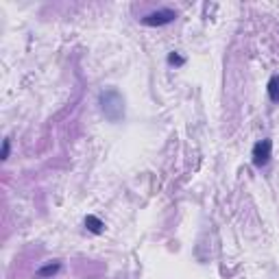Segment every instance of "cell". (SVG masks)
Masks as SVG:
<instances>
[{
  "instance_id": "1",
  "label": "cell",
  "mask_w": 279,
  "mask_h": 279,
  "mask_svg": "<svg viewBox=\"0 0 279 279\" xmlns=\"http://www.w3.org/2000/svg\"><path fill=\"white\" fill-rule=\"evenodd\" d=\"M100 109H103V114L105 118L109 122H120L122 120V116H124V100L120 96V92L118 90H105V92H100Z\"/></svg>"
},
{
  "instance_id": "2",
  "label": "cell",
  "mask_w": 279,
  "mask_h": 279,
  "mask_svg": "<svg viewBox=\"0 0 279 279\" xmlns=\"http://www.w3.org/2000/svg\"><path fill=\"white\" fill-rule=\"evenodd\" d=\"M177 20V13L173 9H157V11H151V13H146L142 17V24L144 26H166V24H173Z\"/></svg>"
},
{
  "instance_id": "3",
  "label": "cell",
  "mask_w": 279,
  "mask_h": 279,
  "mask_svg": "<svg viewBox=\"0 0 279 279\" xmlns=\"http://www.w3.org/2000/svg\"><path fill=\"white\" fill-rule=\"evenodd\" d=\"M251 157H253V164L258 166V168H264L273 157V142L271 140H260L258 144L253 146Z\"/></svg>"
},
{
  "instance_id": "4",
  "label": "cell",
  "mask_w": 279,
  "mask_h": 279,
  "mask_svg": "<svg viewBox=\"0 0 279 279\" xmlns=\"http://www.w3.org/2000/svg\"><path fill=\"white\" fill-rule=\"evenodd\" d=\"M266 92H269L271 103H279V74H273L269 85H266Z\"/></svg>"
},
{
  "instance_id": "5",
  "label": "cell",
  "mask_w": 279,
  "mask_h": 279,
  "mask_svg": "<svg viewBox=\"0 0 279 279\" xmlns=\"http://www.w3.org/2000/svg\"><path fill=\"white\" fill-rule=\"evenodd\" d=\"M59 271H61V264H59V262H55V264H52V262H50V264L41 266V269L37 271V275H39L41 279H50V277H55Z\"/></svg>"
},
{
  "instance_id": "6",
  "label": "cell",
  "mask_w": 279,
  "mask_h": 279,
  "mask_svg": "<svg viewBox=\"0 0 279 279\" xmlns=\"http://www.w3.org/2000/svg\"><path fill=\"white\" fill-rule=\"evenodd\" d=\"M85 227L90 229L92 234H100L105 225H103V221H100V218H96V216H92V214H90V216L85 218Z\"/></svg>"
},
{
  "instance_id": "7",
  "label": "cell",
  "mask_w": 279,
  "mask_h": 279,
  "mask_svg": "<svg viewBox=\"0 0 279 279\" xmlns=\"http://www.w3.org/2000/svg\"><path fill=\"white\" fill-rule=\"evenodd\" d=\"M168 63H170V66L181 68L183 63H186V57H181L179 52H170V55H168Z\"/></svg>"
},
{
  "instance_id": "8",
  "label": "cell",
  "mask_w": 279,
  "mask_h": 279,
  "mask_svg": "<svg viewBox=\"0 0 279 279\" xmlns=\"http://www.w3.org/2000/svg\"><path fill=\"white\" fill-rule=\"evenodd\" d=\"M9 148H11V142L4 140V142H2V153H0V159H2V162L9 157Z\"/></svg>"
}]
</instances>
